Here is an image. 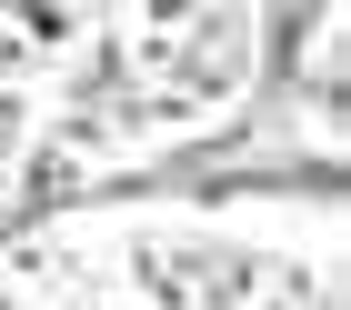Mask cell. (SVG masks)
I'll list each match as a JSON object with an SVG mask.
<instances>
[{"label": "cell", "mask_w": 351, "mask_h": 310, "mask_svg": "<svg viewBox=\"0 0 351 310\" xmlns=\"http://www.w3.org/2000/svg\"><path fill=\"white\" fill-rule=\"evenodd\" d=\"M201 10H211V0H141V21L161 30V40H171V30H191V21H201Z\"/></svg>", "instance_id": "1"}]
</instances>
